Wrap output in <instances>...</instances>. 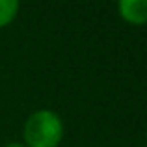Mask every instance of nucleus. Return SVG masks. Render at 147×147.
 <instances>
[{"mask_svg": "<svg viewBox=\"0 0 147 147\" xmlns=\"http://www.w3.org/2000/svg\"><path fill=\"white\" fill-rule=\"evenodd\" d=\"M65 127L54 110H36L22 127L26 147H58L63 140Z\"/></svg>", "mask_w": 147, "mask_h": 147, "instance_id": "f257e3e1", "label": "nucleus"}, {"mask_svg": "<svg viewBox=\"0 0 147 147\" xmlns=\"http://www.w3.org/2000/svg\"><path fill=\"white\" fill-rule=\"evenodd\" d=\"M117 11L129 24L140 26L147 22V0H121L117 4Z\"/></svg>", "mask_w": 147, "mask_h": 147, "instance_id": "f03ea898", "label": "nucleus"}, {"mask_svg": "<svg viewBox=\"0 0 147 147\" xmlns=\"http://www.w3.org/2000/svg\"><path fill=\"white\" fill-rule=\"evenodd\" d=\"M19 9H21V4L17 0H0V28L13 22Z\"/></svg>", "mask_w": 147, "mask_h": 147, "instance_id": "7ed1b4c3", "label": "nucleus"}, {"mask_svg": "<svg viewBox=\"0 0 147 147\" xmlns=\"http://www.w3.org/2000/svg\"><path fill=\"white\" fill-rule=\"evenodd\" d=\"M4 147H26L24 144H17V142H13V144H7V145H4Z\"/></svg>", "mask_w": 147, "mask_h": 147, "instance_id": "20e7f679", "label": "nucleus"}]
</instances>
